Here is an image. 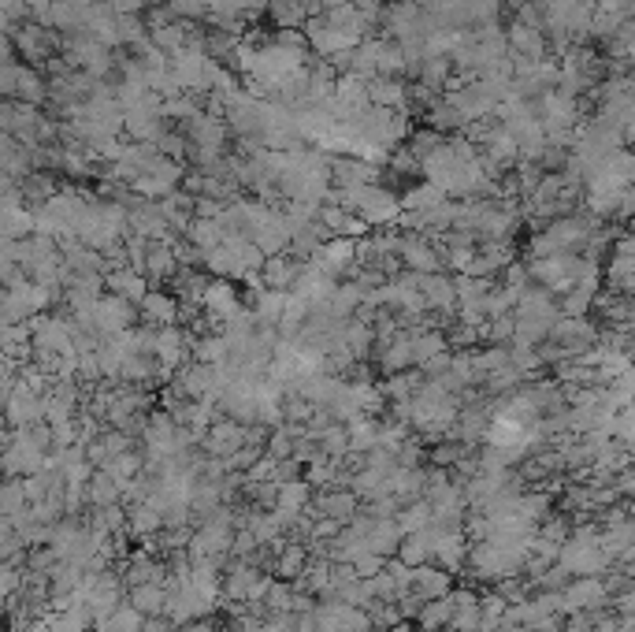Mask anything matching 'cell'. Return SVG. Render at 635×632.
I'll list each match as a JSON object with an SVG mask.
<instances>
[{
  "label": "cell",
  "mask_w": 635,
  "mask_h": 632,
  "mask_svg": "<svg viewBox=\"0 0 635 632\" xmlns=\"http://www.w3.org/2000/svg\"><path fill=\"white\" fill-rule=\"evenodd\" d=\"M561 558L558 566L561 573H576V577H595L598 569L610 562V551H606V543L595 540V536H576L561 547Z\"/></svg>",
  "instance_id": "1"
},
{
  "label": "cell",
  "mask_w": 635,
  "mask_h": 632,
  "mask_svg": "<svg viewBox=\"0 0 635 632\" xmlns=\"http://www.w3.org/2000/svg\"><path fill=\"white\" fill-rule=\"evenodd\" d=\"M413 595L420 603H431V599H446L450 595V573L442 566H416L413 573Z\"/></svg>",
  "instance_id": "2"
},
{
  "label": "cell",
  "mask_w": 635,
  "mask_h": 632,
  "mask_svg": "<svg viewBox=\"0 0 635 632\" xmlns=\"http://www.w3.org/2000/svg\"><path fill=\"white\" fill-rule=\"evenodd\" d=\"M246 443V432L238 428V424H216L212 432H208V450L216 454V458H234L238 450Z\"/></svg>",
  "instance_id": "3"
},
{
  "label": "cell",
  "mask_w": 635,
  "mask_h": 632,
  "mask_svg": "<svg viewBox=\"0 0 635 632\" xmlns=\"http://www.w3.org/2000/svg\"><path fill=\"white\" fill-rule=\"evenodd\" d=\"M130 603L138 606L142 614L156 618V614H164V610H168V584H138L134 595H130Z\"/></svg>",
  "instance_id": "4"
},
{
  "label": "cell",
  "mask_w": 635,
  "mask_h": 632,
  "mask_svg": "<svg viewBox=\"0 0 635 632\" xmlns=\"http://www.w3.org/2000/svg\"><path fill=\"white\" fill-rule=\"evenodd\" d=\"M101 632H145V621H142V610L134 603H119L112 610V618L101 621Z\"/></svg>",
  "instance_id": "5"
},
{
  "label": "cell",
  "mask_w": 635,
  "mask_h": 632,
  "mask_svg": "<svg viewBox=\"0 0 635 632\" xmlns=\"http://www.w3.org/2000/svg\"><path fill=\"white\" fill-rule=\"evenodd\" d=\"M320 510H324V517H331V521L350 517L353 510H357V495H350V491H331V495L320 499Z\"/></svg>",
  "instance_id": "6"
},
{
  "label": "cell",
  "mask_w": 635,
  "mask_h": 632,
  "mask_svg": "<svg viewBox=\"0 0 635 632\" xmlns=\"http://www.w3.org/2000/svg\"><path fill=\"white\" fill-rule=\"evenodd\" d=\"M86 491H90V499L104 510V506H112V502L119 499V491H123V484H119V480H112L108 473H101V476H93V484H90Z\"/></svg>",
  "instance_id": "7"
},
{
  "label": "cell",
  "mask_w": 635,
  "mask_h": 632,
  "mask_svg": "<svg viewBox=\"0 0 635 632\" xmlns=\"http://www.w3.org/2000/svg\"><path fill=\"white\" fill-rule=\"evenodd\" d=\"M130 525H134L138 536H149V532H156V528L164 525V514H160L156 506H149V502H142V506L130 514Z\"/></svg>",
  "instance_id": "8"
},
{
  "label": "cell",
  "mask_w": 635,
  "mask_h": 632,
  "mask_svg": "<svg viewBox=\"0 0 635 632\" xmlns=\"http://www.w3.org/2000/svg\"><path fill=\"white\" fill-rule=\"evenodd\" d=\"M301 569H305V551H301V547H286V551L279 554V573H283V577H298Z\"/></svg>",
  "instance_id": "9"
},
{
  "label": "cell",
  "mask_w": 635,
  "mask_h": 632,
  "mask_svg": "<svg viewBox=\"0 0 635 632\" xmlns=\"http://www.w3.org/2000/svg\"><path fill=\"white\" fill-rule=\"evenodd\" d=\"M145 632H168V629H164V625H160V621H145Z\"/></svg>",
  "instance_id": "10"
}]
</instances>
